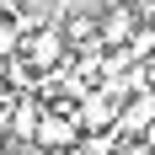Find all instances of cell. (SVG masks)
I'll use <instances>...</instances> for the list:
<instances>
[{"label": "cell", "mask_w": 155, "mask_h": 155, "mask_svg": "<svg viewBox=\"0 0 155 155\" xmlns=\"http://www.w3.org/2000/svg\"><path fill=\"white\" fill-rule=\"evenodd\" d=\"M144 21H150V16L139 11V0H128V5H107V11H102V48H128L134 38H139Z\"/></svg>", "instance_id": "cell-3"}, {"label": "cell", "mask_w": 155, "mask_h": 155, "mask_svg": "<svg viewBox=\"0 0 155 155\" xmlns=\"http://www.w3.org/2000/svg\"><path fill=\"white\" fill-rule=\"evenodd\" d=\"M155 123V86H144V91L123 96V112H118V139H144V128Z\"/></svg>", "instance_id": "cell-4"}, {"label": "cell", "mask_w": 155, "mask_h": 155, "mask_svg": "<svg viewBox=\"0 0 155 155\" xmlns=\"http://www.w3.org/2000/svg\"><path fill=\"white\" fill-rule=\"evenodd\" d=\"M86 139V128L75 123V112H43V123H38V134H32V144L43 155H64V150H75V144Z\"/></svg>", "instance_id": "cell-2"}, {"label": "cell", "mask_w": 155, "mask_h": 155, "mask_svg": "<svg viewBox=\"0 0 155 155\" xmlns=\"http://www.w3.org/2000/svg\"><path fill=\"white\" fill-rule=\"evenodd\" d=\"M118 112H123V96L112 91V86H91V91L80 96V107H75V123L86 134H112L118 128Z\"/></svg>", "instance_id": "cell-1"}]
</instances>
